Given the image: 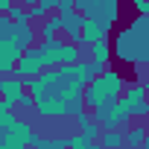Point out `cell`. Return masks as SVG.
<instances>
[{"instance_id": "6da1fadb", "label": "cell", "mask_w": 149, "mask_h": 149, "mask_svg": "<svg viewBox=\"0 0 149 149\" xmlns=\"http://www.w3.org/2000/svg\"><path fill=\"white\" fill-rule=\"evenodd\" d=\"M100 67L91 61H76V64H61L56 70H44L41 76L24 82L26 94L35 102V111L41 117H73L85 108L82 94L94 76H100Z\"/></svg>"}, {"instance_id": "7a4b0ae2", "label": "cell", "mask_w": 149, "mask_h": 149, "mask_svg": "<svg viewBox=\"0 0 149 149\" xmlns=\"http://www.w3.org/2000/svg\"><path fill=\"white\" fill-rule=\"evenodd\" d=\"M114 58L123 64H149V18L137 15L114 35Z\"/></svg>"}, {"instance_id": "3957f363", "label": "cell", "mask_w": 149, "mask_h": 149, "mask_svg": "<svg viewBox=\"0 0 149 149\" xmlns=\"http://www.w3.org/2000/svg\"><path fill=\"white\" fill-rule=\"evenodd\" d=\"M126 88V76L114 67H105L100 76H94L82 94V102L85 108H100V105H108V102H117L120 94Z\"/></svg>"}, {"instance_id": "277c9868", "label": "cell", "mask_w": 149, "mask_h": 149, "mask_svg": "<svg viewBox=\"0 0 149 149\" xmlns=\"http://www.w3.org/2000/svg\"><path fill=\"white\" fill-rule=\"evenodd\" d=\"M32 123L21 120L0 102V149H29L32 143Z\"/></svg>"}, {"instance_id": "5b68a950", "label": "cell", "mask_w": 149, "mask_h": 149, "mask_svg": "<svg viewBox=\"0 0 149 149\" xmlns=\"http://www.w3.org/2000/svg\"><path fill=\"white\" fill-rule=\"evenodd\" d=\"M24 53V44L18 38V24H12L6 15H0V76H12L15 64Z\"/></svg>"}, {"instance_id": "8992f818", "label": "cell", "mask_w": 149, "mask_h": 149, "mask_svg": "<svg viewBox=\"0 0 149 149\" xmlns=\"http://www.w3.org/2000/svg\"><path fill=\"white\" fill-rule=\"evenodd\" d=\"M73 6H76V12L82 18H91V21L102 24L108 32L123 18V3L120 0H73Z\"/></svg>"}, {"instance_id": "52a82bcc", "label": "cell", "mask_w": 149, "mask_h": 149, "mask_svg": "<svg viewBox=\"0 0 149 149\" xmlns=\"http://www.w3.org/2000/svg\"><path fill=\"white\" fill-rule=\"evenodd\" d=\"M91 117L94 123H100L102 132H114V129H126L129 126V111L126 105L117 100V102H108V105H100V108H91Z\"/></svg>"}, {"instance_id": "ba28073f", "label": "cell", "mask_w": 149, "mask_h": 149, "mask_svg": "<svg viewBox=\"0 0 149 149\" xmlns=\"http://www.w3.org/2000/svg\"><path fill=\"white\" fill-rule=\"evenodd\" d=\"M0 102H3L6 108H32V111H35V102H32V97L26 94L24 82H21V79H15V76H6V79H3Z\"/></svg>"}, {"instance_id": "9c48e42d", "label": "cell", "mask_w": 149, "mask_h": 149, "mask_svg": "<svg viewBox=\"0 0 149 149\" xmlns=\"http://www.w3.org/2000/svg\"><path fill=\"white\" fill-rule=\"evenodd\" d=\"M44 70H47V67H44V61H41V56H38V47H29V50L21 53V58H18V64H15V73H12V76L21 79V82H29V79L41 76Z\"/></svg>"}, {"instance_id": "30bf717a", "label": "cell", "mask_w": 149, "mask_h": 149, "mask_svg": "<svg viewBox=\"0 0 149 149\" xmlns=\"http://www.w3.org/2000/svg\"><path fill=\"white\" fill-rule=\"evenodd\" d=\"M35 47H38V56H41V61H44L47 70H56V67L64 64V38L41 41V44H35Z\"/></svg>"}, {"instance_id": "8fae6325", "label": "cell", "mask_w": 149, "mask_h": 149, "mask_svg": "<svg viewBox=\"0 0 149 149\" xmlns=\"http://www.w3.org/2000/svg\"><path fill=\"white\" fill-rule=\"evenodd\" d=\"M58 18H61V38L82 47V15L79 12H64Z\"/></svg>"}, {"instance_id": "7c38bea8", "label": "cell", "mask_w": 149, "mask_h": 149, "mask_svg": "<svg viewBox=\"0 0 149 149\" xmlns=\"http://www.w3.org/2000/svg\"><path fill=\"white\" fill-rule=\"evenodd\" d=\"M100 41H108V29L91 18H82V47H91Z\"/></svg>"}, {"instance_id": "4fadbf2b", "label": "cell", "mask_w": 149, "mask_h": 149, "mask_svg": "<svg viewBox=\"0 0 149 149\" xmlns=\"http://www.w3.org/2000/svg\"><path fill=\"white\" fill-rule=\"evenodd\" d=\"M143 100H149V97H146V88H143V82H132V85H126V88H123V94H120V102L126 105L129 117H132V108H137Z\"/></svg>"}, {"instance_id": "5bb4252c", "label": "cell", "mask_w": 149, "mask_h": 149, "mask_svg": "<svg viewBox=\"0 0 149 149\" xmlns=\"http://www.w3.org/2000/svg\"><path fill=\"white\" fill-rule=\"evenodd\" d=\"M35 32L41 35V41H56V38H61V18H58V15H47V18L35 26Z\"/></svg>"}, {"instance_id": "9a60e30c", "label": "cell", "mask_w": 149, "mask_h": 149, "mask_svg": "<svg viewBox=\"0 0 149 149\" xmlns=\"http://www.w3.org/2000/svg\"><path fill=\"white\" fill-rule=\"evenodd\" d=\"M32 149H70V134L64 137H47V134H32Z\"/></svg>"}, {"instance_id": "2e32d148", "label": "cell", "mask_w": 149, "mask_h": 149, "mask_svg": "<svg viewBox=\"0 0 149 149\" xmlns=\"http://www.w3.org/2000/svg\"><path fill=\"white\" fill-rule=\"evenodd\" d=\"M88 50H91V64H97L100 70H105V67H108V61H111V41L91 44Z\"/></svg>"}, {"instance_id": "e0dca14e", "label": "cell", "mask_w": 149, "mask_h": 149, "mask_svg": "<svg viewBox=\"0 0 149 149\" xmlns=\"http://www.w3.org/2000/svg\"><path fill=\"white\" fill-rule=\"evenodd\" d=\"M123 132H126V146H129V149H140V146L146 143V129H143V123L126 126Z\"/></svg>"}, {"instance_id": "ac0fdd59", "label": "cell", "mask_w": 149, "mask_h": 149, "mask_svg": "<svg viewBox=\"0 0 149 149\" xmlns=\"http://www.w3.org/2000/svg\"><path fill=\"white\" fill-rule=\"evenodd\" d=\"M100 146H102V149H126V132H123V129L102 132V134H100Z\"/></svg>"}, {"instance_id": "d6986e66", "label": "cell", "mask_w": 149, "mask_h": 149, "mask_svg": "<svg viewBox=\"0 0 149 149\" xmlns=\"http://www.w3.org/2000/svg\"><path fill=\"white\" fill-rule=\"evenodd\" d=\"M79 134L88 140V143H94V140H100V134H102V129H100V123H94V120H88L85 126H79Z\"/></svg>"}, {"instance_id": "ffe728a7", "label": "cell", "mask_w": 149, "mask_h": 149, "mask_svg": "<svg viewBox=\"0 0 149 149\" xmlns=\"http://www.w3.org/2000/svg\"><path fill=\"white\" fill-rule=\"evenodd\" d=\"M6 18H9L12 24H29V15H26V9H24V6L18 3V0H15V6H12V9L6 12Z\"/></svg>"}, {"instance_id": "44dd1931", "label": "cell", "mask_w": 149, "mask_h": 149, "mask_svg": "<svg viewBox=\"0 0 149 149\" xmlns=\"http://www.w3.org/2000/svg\"><path fill=\"white\" fill-rule=\"evenodd\" d=\"M24 9H32V6H41L44 12H53L56 9V0H18Z\"/></svg>"}, {"instance_id": "7402d4cb", "label": "cell", "mask_w": 149, "mask_h": 149, "mask_svg": "<svg viewBox=\"0 0 149 149\" xmlns=\"http://www.w3.org/2000/svg\"><path fill=\"white\" fill-rule=\"evenodd\" d=\"M146 117H149V100H143L137 108H132V120H140V123H143Z\"/></svg>"}, {"instance_id": "603a6c76", "label": "cell", "mask_w": 149, "mask_h": 149, "mask_svg": "<svg viewBox=\"0 0 149 149\" xmlns=\"http://www.w3.org/2000/svg\"><path fill=\"white\" fill-rule=\"evenodd\" d=\"M56 9H58V15H64V12H76L73 0H56Z\"/></svg>"}, {"instance_id": "cb8c5ba5", "label": "cell", "mask_w": 149, "mask_h": 149, "mask_svg": "<svg viewBox=\"0 0 149 149\" xmlns=\"http://www.w3.org/2000/svg\"><path fill=\"white\" fill-rule=\"evenodd\" d=\"M85 146H88V140L82 134H70V149H85Z\"/></svg>"}, {"instance_id": "d4e9b609", "label": "cell", "mask_w": 149, "mask_h": 149, "mask_svg": "<svg viewBox=\"0 0 149 149\" xmlns=\"http://www.w3.org/2000/svg\"><path fill=\"white\" fill-rule=\"evenodd\" d=\"M73 120H76V126H85V123H88V120H94V117L88 114V108H82V111L73 114Z\"/></svg>"}, {"instance_id": "484cf974", "label": "cell", "mask_w": 149, "mask_h": 149, "mask_svg": "<svg viewBox=\"0 0 149 149\" xmlns=\"http://www.w3.org/2000/svg\"><path fill=\"white\" fill-rule=\"evenodd\" d=\"M12 6H15V0H0V15H6Z\"/></svg>"}, {"instance_id": "4316f807", "label": "cell", "mask_w": 149, "mask_h": 149, "mask_svg": "<svg viewBox=\"0 0 149 149\" xmlns=\"http://www.w3.org/2000/svg\"><path fill=\"white\" fill-rule=\"evenodd\" d=\"M137 15H143V18H149V0H146V3H140V6H137Z\"/></svg>"}, {"instance_id": "83f0119b", "label": "cell", "mask_w": 149, "mask_h": 149, "mask_svg": "<svg viewBox=\"0 0 149 149\" xmlns=\"http://www.w3.org/2000/svg\"><path fill=\"white\" fill-rule=\"evenodd\" d=\"M85 149H102V146H100V140H94V143H88Z\"/></svg>"}, {"instance_id": "f1b7e54d", "label": "cell", "mask_w": 149, "mask_h": 149, "mask_svg": "<svg viewBox=\"0 0 149 149\" xmlns=\"http://www.w3.org/2000/svg\"><path fill=\"white\" fill-rule=\"evenodd\" d=\"M143 129H146V140H149V117L143 120Z\"/></svg>"}, {"instance_id": "f546056e", "label": "cell", "mask_w": 149, "mask_h": 149, "mask_svg": "<svg viewBox=\"0 0 149 149\" xmlns=\"http://www.w3.org/2000/svg\"><path fill=\"white\" fill-rule=\"evenodd\" d=\"M132 3H134V9H137V6H140V3H146V0H132Z\"/></svg>"}, {"instance_id": "4dcf8cb0", "label": "cell", "mask_w": 149, "mask_h": 149, "mask_svg": "<svg viewBox=\"0 0 149 149\" xmlns=\"http://www.w3.org/2000/svg\"><path fill=\"white\" fill-rule=\"evenodd\" d=\"M143 88H146V97H149V82H143Z\"/></svg>"}, {"instance_id": "1f68e13d", "label": "cell", "mask_w": 149, "mask_h": 149, "mask_svg": "<svg viewBox=\"0 0 149 149\" xmlns=\"http://www.w3.org/2000/svg\"><path fill=\"white\" fill-rule=\"evenodd\" d=\"M140 149H149V140H146V143H143V146H140Z\"/></svg>"}, {"instance_id": "d6a6232c", "label": "cell", "mask_w": 149, "mask_h": 149, "mask_svg": "<svg viewBox=\"0 0 149 149\" xmlns=\"http://www.w3.org/2000/svg\"><path fill=\"white\" fill-rule=\"evenodd\" d=\"M0 91H3V76H0Z\"/></svg>"}]
</instances>
